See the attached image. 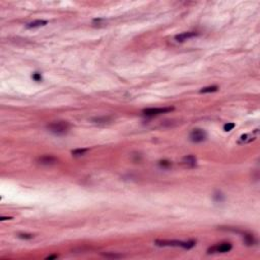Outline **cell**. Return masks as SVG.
Segmentation results:
<instances>
[{
	"label": "cell",
	"mask_w": 260,
	"mask_h": 260,
	"mask_svg": "<svg viewBox=\"0 0 260 260\" xmlns=\"http://www.w3.org/2000/svg\"><path fill=\"white\" fill-rule=\"evenodd\" d=\"M155 244L160 247H181L189 250L195 246L194 241H178V240H156Z\"/></svg>",
	"instance_id": "obj_1"
},
{
	"label": "cell",
	"mask_w": 260,
	"mask_h": 260,
	"mask_svg": "<svg viewBox=\"0 0 260 260\" xmlns=\"http://www.w3.org/2000/svg\"><path fill=\"white\" fill-rule=\"evenodd\" d=\"M47 128L55 135H64L69 131L70 124L67 121H55L48 124Z\"/></svg>",
	"instance_id": "obj_2"
},
{
	"label": "cell",
	"mask_w": 260,
	"mask_h": 260,
	"mask_svg": "<svg viewBox=\"0 0 260 260\" xmlns=\"http://www.w3.org/2000/svg\"><path fill=\"white\" fill-rule=\"evenodd\" d=\"M174 110L173 107H163V108H147L142 111V114L146 117H154L160 114L172 112Z\"/></svg>",
	"instance_id": "obj_3"
},
{
	"label": "cell",
	"mask_w": 260,
	"mask_h": 260,
	"mask_svg": "<svg viewBox=\"0 0 260 260\" xmlns=\"http://www.w3.org/2000/svg\"><path fill=\"white\" fill-rule=\"evenodd\" d=\"M232 244L225 242V243H221L217 244V245H215L212 247H210L207 250L208 254H213V253H227V252H230L232 250Z\"/></svg>",
	"instance_id": "obj_4"
},
{
	"label": "cell",
	"mask_w": 260,
	"mask_h": 260,
	"mask_svg": "<svg viewBox=\"0 0 260 260\" xmlns=\"http://www.w3.org/2000/svg\"><path fill=\"white\" fill-rule=\"evenodd\" d=\"M207 138V134L203 129H193L190 133V140L195 143H199Z\"/></svg>",
	"instance_id": "obj_5"
},
{
	"label": "cell",
	"mask_w": 260,
	"mask_h": 260,
	"mask_svg": "<svg viewBox=\"0 0 260 260\" xmlns=\"http://www.w3.org/2000/svg\"><path fill=\"white\" fill-rule=\"evenodd\" d=\"M37 162L39 163L40 165H43V166H53L58 163V159L55 158L54 156L46 155V156H42L40 158H38Z\"/></svg>",
	"instance_id": "obj_6"
},
{
	"label": "cell",
	"mask_w": 260,
	"mask_h": 260,
	"mask_svg": "<svg viewBox=\"0 0 260 260\" xmlns=\"http://www.w3.org/2000/svg\"><path fill=\"white\" fill-rule=\"evenodd\" d=\"M258 135H259V129H255L252 133H247V134L241 135L238 142H239L240 144L252 142V141H254L256 138H257Z\"/></svg>",
	"instance_id": "obj_7"
},
{
	"label": "cell",
	"mask_w": 260,
	"mask_h": 260,
	"mask_svg": "<svg viewBox=\"0 0 260 260\" xmlns=\"http://www.w3.org/2000/svg\"><path fill=\"white\" fill-rule=\"evenodd\" d=\"M181 165H182L183 167H184V168H187V169H191V168L196 167V165H197V160H196V158H195V156H192V155L186 156H184V158L182 159V160H181Z\"/></svg>",
	"instance_id": "obj_8"
},
{
	"label": "cell",
	"mask_w": 260,
	"mask_h": 260,
	"mask_svg": "<svg viewBox=\"0 0 260 260\" xmlns=\"http://www.w3.org/2000/svg\"><path fill=\"white\" fill-rule=\"evenodd\" d=\"M197 36H198V33H196V32H185V33H181V34L176 35L175 40L179 42V43H183V42H185L189 39H192V38L197 37Z\"/></svg>",
	"instance_id": "obj_9"
},
{
	"label": "cell",
	"mask_w": 260,
	"mask_h": 260,
	"mask_svg": "<svg viewBox=\"0 0 260 260\" xmlns=\"http://www.w3.org/2000/svg\"><path fill=\"white\" fill-rule=\"evenodd\" d=\"M48 24L47 21H43V20H37L34 21L30 24L26 25V29H36V28H40V26H44Z\"/></svg>",
	"instance_id": "obj_10"
},
{
	"label": "cell",
	"mask_w": 260,
	"mask_h": 260,
	"mask_svg": "<svg viewBox=\"0 0 260 260\" xmlns=\"http://www.w3.org/2000/svg\"><path fill=\"white\" fill-rule=\"evenodd\" d=\"M243 239H244V243H245L247 246H253L256 244V240L254 238V236L249 234V233H244Z\"/></svg>",
	"instance_id": "obj_11"
},
{
	"label": "cell",
	"mask_w": 260,
	"mask_h": 260,
	"mask_svg": "<svg viewBox=\"0 0 260 260\" xmlns=\"http://www.w3.org/2000/svg\"><path fill=\"white\" fill-rule=\"evenodd\" d=\"M219 91V86H206L203 87V89H201L199 91V93L201 94H208V93H215V91Z\"/></svg>",
	"instance_id": "obj_12"
},
{
	"label": "cell",
	"mask_w": 260,
	"mask_h": 260,
	"mask_svg": "<svg viewBox=\"0 0 260 260\" xmlns=\"http://www.w3.org/2000/svg\"><path fill=\"white\" fill-rule=\"evenodd\" d=\"M87 151V148H77V150H74L71 151V154L73 156H81L86 154Z\"/></svg>",
	"instance_id": "obj_13"
},
{
	"label": "cell",
	"mask_w": 260,
	"mask_h": 260,
	"mask_svg": "<svg viewBox=\"0 0 260 260\" xmlns=\"http://www.w3.org/2000/svg\"><path fill=\"white\" fill-rule=\"evenodd\" d=\"M159 166L160 168H163V169H168V168L172 167V162H170V160H160V162H159Z\"/></svg>",
	"instance_id": "obj_14"
},
{
	"label": "cell",
	"mask_w": 260,
	"mask_h": 260,
	"mask_svg": "<svg viewBox=\"0 0 260 260\" xmlns=\"http://www.w3.org/2000/svg\"><path fill=\"white\" fill-rule=\"evenodd\" d=\"M213 199H215V201H216V202H221L225 200V196L223 195V193L216 192V193H215V195H213Z\"/></svg>",
	"instance_id": "obj_15"
},
{
	"label": "cell",
	"mask_w": 260,
	"mask_h": 260,
	"mask_svg": "<svg viewBox=\"0 0 260 260\" xmlns=\"http://www.w3.org/2000/svg\"><path fill=\"white\" fill-rule=\"evenodd\" d=\"M32 78L37 82H40V81H42V79H43L42 74L40 73V72H34V73L32 74Z\"/></svg>",
	"instance_id": "obj_16"
},
{
	"label": "cell",
	"mask_w": 260,
	"mask_h": 260,
	"mask_svg": "<svg viewBox=\"0 0 260 260\" xmlns=\"http://www.w3.org/2000/svg\"><path fill=\"white\" fill-rule=\"evenodd\" d=\"M17 237L20 239H22V240H30V239L34 238V236L32 234H24V233H21V234H18Z\"/></svg>",
	"instance_id": "obj_17"
},
{
	"label": "cell",
	"mask_w": 260,
	"mask_h": 260,
	"mask_svg": "<svg viewBox=\"0 0 260 260\" xmlns=\"http://www.w3.org/2000/svg\"><path fill=\"white\" fill-rule=\"evenodd\" d=\"M234 128H235V124L234 123H230V122H228V123H225L224 125V130H225V131H227V132L231 131V130H233Z\"/></svg>",
	"instance_id": "obj_18"
},
{
	"label": "cell",
	"mask_w": 260,
	"mask_h": 260,
	"mask_svg": "<svg viewBox=\"0 0 260 260\" xmlns=\"http://www.w3.org/2000/svg\"><path fill=\"white\" fill-rule=\"evenodd\" d=\"M110 119L109 118H95V119H93V121L95 122V123H107Z\"/></svg>",
	"instance_id": "obj_19"
},
{
	"label": "cell",
	"mask_w": 260,
	"mask_h": 260,
	"mask_svg": "<svg viewBox=\"0 0 260 260\" xmlns=\"http://www.w3.org/2000/svg\"><path fill=\"white\" fill-rule=\"evenodd\" d=\"M104 256H106V257H112V258H120V257H122L121 255H117V254H104Z\"/></svg>",
	"instance_id": "obj_20"
},
{
	"label": "cell",
	"mask_w": 260,
	"mask_h": 260,
	"mask_svg": "<svg viewBox=\"0 0 260 260\" xmlns=\"http://www.w3.org/2000/svg\"><path fill=\"white\" fill-rule=\"evenodd\" d=\"M58 256L57 255H50V256H48V257H46V259H56Z\"/></svg>",
	"instance_id": "obj_21"
},
{
	"label": "cell",
	"mask_w": 260,
	"mask_h": 260,
	"mask_svg": "<svg viewBox=\"0 0 260 260\" xmlns=\"http://www.w3.org/2000/svg\"><path fill=\"white\" fill-rule=\"evenodd\" d=\"M0 220H1V221H6V220H11V217H3V216H2V217H1V219H0Z\"/></svg>",
	"instance_id": "obj_22"
}]
</instances>
